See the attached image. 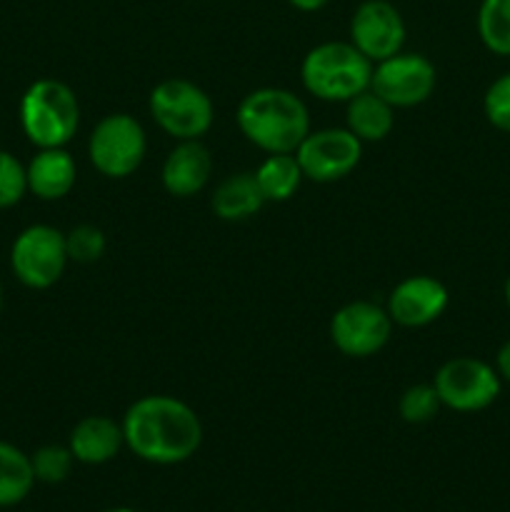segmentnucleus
<instances>
[{
  "instance_id": "5",
  "label": "nucleus",
  "mask_w": 510,
  "mask_h": 512,
  "mask_svg": "<svg viewBox=\"0 0 510 512\" xmlns=\"http://www.w3.org/2000/svg\"><path fill=\"white\" fill-rule=\"evenodd\" d=\"M150 115L175 140H200L215 120L210 95L185 78H168L150 93Z\"/></svg>"
},
{
  "instance_id": "23",
  "label": "nucleus",
  "mask_w": 510,
  "mask_h": 512,
  "mask_svg": "<svg viewBox=\"0 0 510 512\" xmlns=\"http://www.w3.org/2000/svg\"><path fill=\"white\" fill-rule=\"evenodd\" d=\"M443 408L438 393H435L433 383H418L410 385L398 400V413L405 423L410 425H423L438 415V410Z\"/></svg>"
},
{
  "instance_id": "4",
  "label": "nucleus",
  "mask_w": 510,
  "mask_h": 512,
  "mask_svg": "<svg viewBox=\"0 0 510 512\" xmlns=\"http://www.w3.org/2000/svg\"><path fill=\"white\" fill-rule=\"evenodd\" d=\"M20 125L38 148H65L80 125L73 88L55 78L35 80L20 98Z\"/></svg>"
},
{
  "instance_id": "11",
  "label": "nucleus",
  "mask_w": 510,
  "mask_h": 512,
  "mask_svg": "<svg viewBox=\"0 0 510 512\" xmlns=\"http://www.w3.org/2000/svg\"><path fill=\"white\" fill-rule=\"evenodd\" d=\"M393 320L383 305L355 300L343 305L330 320V340L348 358H370L388 345Z\"/></svg>"
},
{
  "instance_id": "8",
  "label": "nucleus",
  "mask_w": 510,
  "mask_h": 512,
  "mask_svg": "<svg viewBox=\"0 0 510 512\" xmlns=\"http://www.w3.org/2000/svg\"><path fill=\"white\" fill-rule=\"evenodd\" d=\"M433 388L440 403L455 413H478L500 395V375L478 358H453L438 368Z\"/></svg>"
},
{
  "instance_id": "3",
  "label": "nucleus",
  "mask_w": 510,
  "mask_h": 512,
  "mask_svg": "<svg viewBox=\"0 0 510 512\" xmlns=\"http://www.w3.org/2000/svg\"><path fill=\"white\" fill-rule=\"evenodd\" d=\"M373 63L353 43L330 40L308 50L300 65L305 90L325 103H348L370 88Z\"/></svg>"
},
{
  "instance_id": "12",
  "label": "nucleus",
  "mask_w": 510,
  "mask_h": 512,
  "mask_svg": "<svg viewBox=\"0 0 510 512\" xmlns=\"http://www.w3.org/2000/svg\"><path fill=\"white\" fill-rule=\"evenodd\" d=\"M350 43L370 60L398 55L405 45V20L390 0H363L350 18Z\"/></svg>"
},
{
  "instance_id": "18",
  "label": "nucleus",
  "mask_w": 510,
  "mask_h": 512,
  "mask_svg": "<svg viewBox=\"0 0 510 512\" xmlns=\"http://www.w3.org/2000/svg\"><path fill=\"white\" fill-rule=\"evenodd\" d=\"M395 125V108L385 103L373 90H363L360 95L348 100L345 110V128L360 140V143H380L390 135Z\"/></svg>"
},
{
  "instance_id": "10",
  "label": "nucleus",
  "mask_w": 510,
  "mask_h": 512,
  "mask_svg": "<svg viewBox=\"0 0 510 512\" xmlns=\"http://www.w3.org/2000/svg\"><path fill=\"white\" fill-rule=\"evenodd\" d=\"M303 178L313 183H335L358 168L363 143L348 128L310 130L308 138L295 150Z\"/></svg>"
},
{
  "instance_id": "7",
  "label": "nucleus",
  "mask_w": 510,
  "mask_h": 512,
  "mask_svg": "<svg viewBox=\"0 0 510 512\" xmlns=\"http://www.w3.org/2000/svg\"><path fill=\"white\" fill-rule=\"evenodd\" d=\"M65 233L53 225H30L10 248V268L15 278L33 290H48L63 278L68 265Z\"/></svg>"
},
{
  "instance_id": "26",
  "label": "nucleus",
  "mask_w": 510,
  "mask_h": 512,
  "mask_svg": "<svg viewBox=\"0 0 510 512\" xmlns=\"http://www.w3.org/2000/svg\"><path fill=\"white\" fill-rule=\"evenodd\" d=\"M485 118L490 120V125L503 133H510V73L500 75L498 80H493L485 93L483 100Z\"/></svg>"
},
{
  "instance_id": "29",
  "label": "nucleus",
  "mask_w": 510,
  "mask_h": 512,
  "mask_svg": "<svg viewBox=\"0 0 510 512\" xmlns=\"http://www.w3.org/2000/svg\"><path fill=\"white\" fill-rule=\"evenodd\" d=\"M103 512H140V510H133V508H108Z\"/></svg>"
},
{
  "instance_id": "16",
  "label": "nucleus",
  "mask_w": 510,
  "mask_h": 512,
  "mask_svg": "<svg viewBox=\"0 0 510 512\" xmlns=\"http://www.w3.org/2000/svg\"><path fill=\"white\" fill-rule=\"evenodd\" d=\"M28 190L40 200H60L73 190L78 168L65 148H40L28 168Z\"/></svg>"
},
{
  "instance_id": "25",
  "label": "nucleus",
  "mask_w": 510,
  "mask_h": 512,
  "mask_svg": "<svg viewBox=\"0 0 510 512\" xmlns=\"http://www.w3.org/2000/svg\"><path fill=\"white\" fill-rule=\"evenodd\" d=\"M28 193L25 165L8 150H0V210L13 208Z\"/></svg>"
},
{
  "instance_id": "28",
  "label": "nucleus",
  "mask_w": 510,
  "mask_h": 512,
  "mask_svg": "<svg viewBox=\"0 0 510 512\" xmlns=\"http://www.w3.org/2000/svg\"><path fill=\"white\" fill-rule=\"evenodd\" d=\"M295 10H303V13H315V10H323L330 0H288Z\"/></svg>"
},
{
  "instance_id": "22",
  "label": "nucleus",
  "mask_w": 510,
  "mask_h": 512,
  "mask_svg": "<svg viewBox=\"0 0 510 512\" xmlns=\"http://www.w3.org/2000/svg\"><path fill=\"white\" fill-rule=\"evenodd\" d=\"M30 463H33L35 480L45 485H58L70 478L75 458L65 445H43L30 455Z\"/></svg>"
},
{
  "instance_id": "21",
  "label": "nucleus",
  "mask_w": 510,
  "mask_h": 512,
  "mask_svg": "<svg viewBox=\"0 0 510 512\" xmlns=\"http://www.w3.org/2000/svg\"><path fill=\"white\" fill-rule=\"evenodd\" d=\"M478 35L490 53L510 55V0L480 3Z\"/></svg>"
},
{
  "instance_id": "19",
  "label": "nucleus",
  "mask_w": 510,
  "mask_h": 512,
  "mask_svg": "<svg viewBox=\"0 0 510 512\" xmlns=\"http://www.w3.org/2000/svg\"><path fill=\"white\" fill-rule=\"evenodd\" d=\"M255 180H258L265 203H285L298 193L305 178L295 153H273L258 165Z\"/></svg>"
},
{
  "instance_id": "17",
  "label": "nucleus",
  "mask_w": 510,
  "mask_h": 512,
  "mask_svg": "<svg viewBox=\"0 0 510 512\" xmlns=\"http://www.w3.org/2000/svg\"><path fill=\"white\" fill-rule=\"evenodd\" d=\"M213 213L225 223H243L250 220L265 205L260 185L255 180V173H235L220 180L218 188L213 190Z\"/></svg>"
},
{
  "instance_id": "2",
  "label": "nucleus",
  "mask_w": 510,
  "mask_h": 512,
  "mask_svg": "<svg viewBox=\"0 0 510 512\" xmlns=\"http://www.w3.org/2000/svg\"><path fill=\"white\" fill-rule=\"evenodd\" d=\"M238 128L255 148L295 153L310 133V113L303 100L285 88H258L238 105Z\"/></svg>"
},
{
  "instance_id": "20",
  "label": "nucleus",
  "mask_w": 510,
  "mask_h": 512,
  "mask_svg": "<svg viewBox=\"0 0 510 512\" xmlns=\"http://www.w3.org/2000/svg\"><path fill=\"white\" fill-rule=\"evenodd\" d=\"M33 485L35 473L30 455L0 440V508H13L23 503Z\"/></svg>"
},
{
  "instance_id": "1",
  "label": "nucleus",
  "mask_w": 510,
  "mask_h": 512,
  "mask_svg": "<svg viewBox=\"0 0 510 512\" xmlns=\"http://www.w3.org/2000/svg\"><path fill=\"white\" fill-rule=\"evenodd\" d=\"M125 448L153 465H178L193 458L203 443V423L173 395H145L123 415Z\"/></svg>"
},
{
  "instance_id": "30",
  "label": "nucleus",
  "mask_w": 510,
  "mask_h": 512,
  "mask_svg": "<svg viewBox=\"0 0 510 512\" xmlns=\"http://www.w3.org/2000/svg\"><path fill=\"white\" fill-rule=\"evenodd\" d=\"M505 303H508V308H510V278H508V283H505Z\"/></svg>"
},
{
  "instance_id": "31",
  "label": "nucleus",
  "mask_w": 510,
  "mask_h": 512,
  "mask_svg": "<svg viewBox=\"0 0 510 512\" xmlns=\"http://www.w3.org/2000/svg\"><path fill=\"white\" fill-rule=\"evenodd\" d=\"M0 313H3V283H0Z\"/></svg>"
},
{
  "instance_id": "24",
  "label": "nucleus",
  "mask_w": 510,
  "mask_h": 512,
  "mask_svg": "<svg viewBox=\"0 0 510 512\" xmlns=\"http://www.w3.org/2000/svg\"><path fill=\"white\" fill-rule=\"evenodd\" d=\"M65 248H68V258L80 265L98 263L105 255V235L103 230L95 225H75L70 233H65Z\"/></svg>"
},
{
  "instance_id": "27",
  "label": "nucleus",
  "mask_w": 510,
  "mask_h": 512,
  "mask_svg": "<svg viewBox=\"0 0 510 512\" xmlns=\"http://www.w3.org/2000/svg\"><path fill=\"white\" fill-rule=\"evenodd\" d=\"M495 370H498L500 380H508L510 383V340L498 350V358H495Z\"/></svg>"
},
{
  "instance_id": "9",
  "label": "nucleus",
  "mask_w": 510,
  "mask_h": 512,
  "mask_svg": "<svg viewBox=\"0 0 510 512\" xmlns=\"http://www.w3.org/2000/svg\"><path fill=\"white\" fill-rule=\"evenodd\" d=\"M435 83L438 73L425 55L400 50L373 65L370 90L393 108H415L433 95Z\"/></svg>"
},
{
  "instance_id": "14",
  "label": "nucleus",
  "mask_w": 510,
  "mask_h": 512,
  "mask_svg": "<svg viewBox=\"0 0 510 512\" xmlns=\"http://www.w3.org/2000/svg\"><path fill=\"white\" fill-rule=\"evenodd\" d=\"M210 175H213V158L200 140H178L160 170L163 188L175 198L198 195L210 183Z\"/></svg>"
},
{
  "instance_id": "15",
  "label": "nucleus",
  "mask_w": 510,
  "mask_h": 512,
  "mask_svg": "<svg viewBox=\"0 0 510 512\" xmlns=\"http://www.w3.org/2000/svg\"><path fill=\"white\" fill-rule=\"evenodd\" d=\"M125 445L123 425L108 415H88L73 428L68 448L83 465L110 463Z\"/></svg>"
},
{
  "instance_id": "13",
  "label": "nucleus",
  "mask_w": 510,
  "mask_h": 512,
  "mask_svg": "<svg viewBox=\"0 0 510 512\" xmlns=\"http://www.w3.org/2000/svg\"><path fill=\"white\" fill-rule=\"evenodd\" d=\"M445 308H448V288L430 275H410L400 280L385 305L393 325L400 328H425L435 323Z\"/></svg>"
},
{
  "instance_id": "6",
  "label": "nucleus",
  "mask_w": 510,
  "mask_h": 512,
  "mask_svg": "<svg viewBox=\"0 0 510 512\" xmlns=\"http://www.w3.org/2000/svg\"><path fill=\"white\" fill-rule=\"evenodd\" d=\"M148 150L145 130L133 115L110 113L93 128L88 140V158L105 178H128L140 168Z\"/></svg>"
}]
</instances>
